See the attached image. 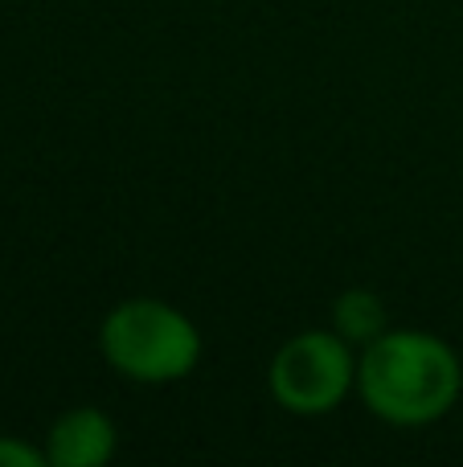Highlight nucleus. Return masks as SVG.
I'll return each instance as SVG.
<instances>
[{
  "label": "nucleus",
  "instance_id": "f257e3e1",
  "mask_svg": "<svg viewBox=\"0 0 463 467\" xmlns=\"http://www.w3.org/2000/svg\"><path fill=\"white\" fill-rule=\"evenodd\" d=\"M357 394L390 427H431L463 394L459 353L423 328H386L357 353Z\"/></svg>",
  "mask_w": 463,
  "mask_h": 467
},
{
  "label": "nucleus",
  "instance_id": "f03ea898",
  "mask_svg": "<svg viewBox=\"0 0 463 467\" xmlns=\"http://www.w3.org/2000/svg\"><path fill=\"white\" fill-rule=\"evenodd\" d=\"M98 348L119 378L139 386L185 381L201 361V332L177 304L156 296L119 299L98 324Z\"/></svg>",
  "mask_w": 463,
  "mask_h": 467
},
{
  "label": "nucleus",
  "instance_id": "7ed1b4c3",
  "mask_svg": "<svg viewBox=\"0 0 463 467\" xmlns=\"http://www.w3.org/2000/svg\"><path fill=\"white\" fill-rule=\"evenodd\" d=\"M267 386L287 414L320 419L357 389V348L336 328L295 332L271 357Z\"/></svg>",
  "mask_w": 463,
  "mask_h": 467
},
{
  "label": "nucleus",
  "instance_id": "20e7f679",
  "mask_svg": "<svg viewBox=\"0 0 463 467\" xmlns=\"http://www.w3.org/2000/svg\"><path fill=\"white\" fill-rule=\"evenodd\" d=\"M115 447H119V431L111 414H103L98 406H74L54 419L41 451H46V467H103L115 460Z\"/></svg>",
  "mask_w": 463,
  "mask_h": 467
},
{
  "label": "nucleus",
  "instance_id": "39448f33",
  "mask_svg": "<svg viewBox=\"0 0 463 467\" xmlns=\"http://www.w3.org/2000/svg\"><path fill=\"white\" fill-rule=\"evenodd\" d=\"M333 328L349 340L353 348H365L369 340H377L390 328V312H386V299L369 287H349L336 296L333 304Z\"/></svg>",
  "mask_w": 463,
  "mask_h": 467
},
{
  "label": "nucleus",
  "instance_id": "423d86ee",
  "mask_svg": "<svg viewBox=\"0 0 463 467\" xmlns=\"http://www.w3.org/2000/svg\"><path fill=\"white\" fill-rule=\"evenodd\" d=\"M0 467H46V451L16 435H0Z\"/></svg>",
  "mask_w": 463,
  "mask_h": 467
}]
</instances>
